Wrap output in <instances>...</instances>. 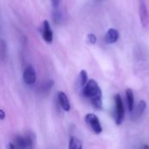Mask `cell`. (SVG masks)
<instances>
[{
	"mask_svg": "<svg viewBox=\"0 0 149 149\" xmlns=\"http://www.w3.org/2000/svg\"><path fill=\"white\" fill-rule=\"evenodd\" d=\"M83 93L86 98L91 100V103L95 109L100 110L102 108V93L98 83L94 79L87 81L84 86Z\"/></svg>",
	"mask_w": 149,
	"mask_h": 149,
	"instance_id": "obj_1",
	"label": "cell"
},
{
	"mask_svg": "<svg viewBox=\"0 0 149 149\" xmlns=\"http://www.w3.org/2000/svg\"><path fill=\"white\" fill-rule=\"evenodd\" d=\"M86 123L90 127V128L97 134H100L102 132V127L100 125L99 118L93 113H88L85 117Z\"/></svg>",
	"mask_w": 149,
	"mask_h": 149,
	"instance_id": "obj_2",
	"label": "cell"
},
{
	"mask_svg": "<svg viewBox=\"0 0 149 149\" xmlns=\"http://www.w3.org/2000/svg\"><path fill=\"white\" fill-rule=\"evenodd\" d=\"M115 101V122L117 125H120L123 121L124 118V106L122 102V99L120 94H116L114 96Z\"/></svg>",
	"mask_w": 149,
	"mask_h": 149,
	"instance_id": "obj_3",
	"label": "cell"
},
{
	"mask_svg": "<svg viewBox=\"0 0 149 149\" xmlns=\"http://www.w3.org/2000/svg\"><path fill=\"white\" fill-rule=\"evenodd\" d=\"M23 79H24V81L27 85H33L36 82L37 75H36V71L33 68V66L29 65L25 68V70L24 71Z\"/></svg>",
	"mask_w": 149,
	"mask_h": 149,
	"instance_id": "obj_4",
	"label": "cell"
},
{
	"mask_svg": "<svg viewBox=\"0 0 149 149\" xmlns=\"http://www.w3.org/2000/svg\"><path fill=\"white\" fill-rule=\"evenodd\" d=\"M42 36L46 43H52L53 39V33L48 20H44L42 24Z\"/></svg>",
	"mask_w": 149,
	"mask_h": 149,
	"instance_id": "obj_5",
	"label": "cell"
},
{
	"mask_svg": "<svg viewBox=\"0 0 149 149\" xmlns=\"http://www.w3.org/2000/svg\"><path fill=\"white\" fill-rule=\"evenodd\" d=\"M140 17H141V22L142 26L146 27L149 22V15L144 0H141L140 2Z\"/></svg>",
	"mask_w": 149,
	"mask_h": 149,
	"instance_id": "obj_6",
	"label": "cell"
},
{
	"mask_svg": "<svg viewBox=\"0 0 149 149\" xmlns=\"http://www.w3.org/2000/svg\"><path fill=\"white\" fill-rule=\"evenodd\" d=\"M58 103L61 106V107L63 108V110H65V112L70 111L71 105H70L68 97L66 96V94L64 92H58Z\"/></svg>",
	"mask_w": 149,
	"mask_h": 149,
	"instance_id": "obj_7",
	"label": "cell"
},
{
	"mask_svg": "<svg viewBox=\"0 0 149 149\" xmlns=\"http://www.w3.org/2000/svg\"><path fill=\"white\" fill-rule=\"evenodd\" d=\"M119 39V32L116 29H109L106 34L105 40L107 44H113Z\"/></svg>",
	"mask_w": 149,
	"mask_h": 149,
	"instance_id": "obj_8",
	"label": "cell"
},
{
	"mask_svg": "<svg viewBox=\"0 0 149 149\" xmlns=\"http://www.w3.org/2000/svg\"><path fill=\"white\" fill-rule=\"evenodd\" d=\"M146 107H147L146 102H145L144 100H141V101L139 102V104H138V106H137V107H136L134 113L132 114V115H133V119L135 120V119H138L139 117H141V116L143 114V113H144Z\"/></svg>",
	"mask_w": 149,
	"mask_h": 149,
	"instance_id": "obj_9",
	"label": "cell"
},
{
	"mask_svg": "<svg viewBox=\"0 0 149 149\" xmlns=\"http://www.w3.org/2000/svg\"><path fill=\"white\" fill-rule=\"evenodd\" d=\"M126 95H127V106H128V110L129 112H133L134 110V96L132 89H127L126 91Z\"/></svg>",
	"mask_w": 149,
	"mask_h": 149,
	"instance_id": "obj_10",
	"label": "cell"
},
{
	"mask_svg": "<svg viewBox=\"0 0 149 149\" xmlns=\"http://www.w3.org/2000/svg\"><path fill=\"white\" fill-rule=\"evenodd\" d=\"M69 148L71 149H81L82 148V142L79 139L75 137H72L69 143Z\"/></svg>",
	"mask_w": 149,
	"mask_h": 149,
	"instance_id": "obj_11",
	"label": "cell"
},
{
	"mask_svg": "<svg viewBox=\"0 0 149 149\" xmlns=\"http://www.w3.org/2000/svg\"><path fill=\"white\" fill-rule=\"evenodd\" d=\"M79 79H80V85H81V86H84L87 83V79H88V76H87L86 71H85V70H81L80 71Z\"/></svg>",
	"mask_w": 149,
	"mask_h": 149,
	"instance_id": "obj_12",
	"label": "cell"
},
{
	"mask_svg": "<svg viewBox=\"0 0 149 149\" xmlns=\"http://www.w3.org/2000/svg\"><path fill=\"white\" fill-rule=\"evenodd\" d=\"M87 39H88L89 43L92 44V45H94V44L97 42V38H96V36H95L94 34H93V33H90V34L87 35Z\"/></svg>",
	"mask_w": 149,
	"mask_h": 149,
	"instance_id": "obj_13",
	"label": "cell"
},
{
	"mask_svg": "<svg viewBox=\"0 0 149 149\" xmlns=\"http://www.w3.org/2000/svg\"><path fill=\"white\" fill-rule=\"evenodd\" d=\"M51 2H52V5L54 8H56V7L58 6V4H59V3H60V0H51Z\"/></svg>",
	"mask_w": 149,
	"mask_h": 149,
	"instance_id": "obj_14",
	"label": "cell"
},
{
	"mask_svg": "<svg viewBox=\"0 0 149 149\" xmlns=\"http://www.w3.org/2000/svg\"><path fill=\"white\" fill-rule=\"evenodd\" d=\"M5 118V113L3 112V110L0 109V120H3Z\"/></svg>",
	"mask_w": 149,
	"mask_h": 149,
	"instance_id": "obj_15",
	"label": "cell"
},
{
	"mask_svg": "<svg viewBox=\"0 0 149 149\" xmlns=\"http://www.w3.org/2000/svg\"><path fill=\"white\" fill-rule=\"evenodd\" d=\"M143 148H149L148 146H143Z\"/></svg>",
	"mask_w": 149,
	"mask_h": 149,
	"instance_id": "obj_16",
	"label": "cell"
}]
</instances>
